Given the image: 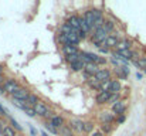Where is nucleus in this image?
I'll list each match as a JSON object with an SVG mask.
<instances>
[{"instance_id": "nucleus-1", "label": "nucleus", "mask_w": 146, "mask_h": 136, "mask_svg": "<svg viewBox=\"0 0 146 136\" xmlns=\"http://www.w3.org/2000/svg\"><path fill=\"white\" fill-rule=\"evenodd\" d=\"M106 38H108V33L105 31L104 27L95 29V33H94V36H92V43L95 44V47H98V48L104 47Z\"/></svg>"}, {"instance_id": "nucleus-2", "label": "nucleus", "mask_w": 146, "mask_h": 136, "mask_svg": "<svg viewBox=\"0 0 146 136\" xmlns=\"http://www.w3.org/2000/svg\"><path fill=\"white\" fill-rule=\"evenodd\" d=\"M19 88H20V87H19V84H17L14 80H6V82H4V85H3L4 92H9V94H14Z\"/></svg>"}, {"instance_id": "nucleus-3", "label": "nucleus", "mask_w": 146, "mask_h": 136, "mask_svg": "<svg viewBox=\"0 0 146 136\" xmlns=\"http://www.w3.org/2000/svg\"><path fill=\"white\" fill-rule=\"evenodd\" d=\"M11 96H13V99H20V101H26L27 102V99L30 96V92L26 88H19L14 94H11Z\"/></svg>"}, {"instance_id": "nucleus-4", "label": "nucleus", "mask_w": 146, "mask_h": 136, "mask_svg": "<svg viewBox=\"0 0 146 136\" xmlns=\"http://www.w3.org/2000/svg\"><path fill=\"white\" fill-rule=\"evenodd\" d=\"M95 78H97L99 82H108V81H111V71L109 70H99L98 71V74L95 75Z\"/></svg>"}, {"instance_id": "nucleus-5", "label": "nucleus", "mask_w": 146, "mask_h": 136, "mask_svg": "<svg viewBox=\"0 0 146 136\" xmlns=\"http://www.w3.org/2000/svg\"><path fill=\"white\" fill-rule=\"evenodd\" d=\"M34 111H36V113L40 115V116H50V109L44 103H41V102H38V103L34 106Z\"/></svg>"}, {"instance_id": "nucleus-6", "label": "nucleus", "mask_w": 146, "mask_h": 136, "mask_svg": "<svg viewBox=\"0 0 146 136\" xmlns=\"http://www.w3.org/2000/svg\"><path fill=\"white\" fill-rule=\"evenodd\" d=\"M111 96H112V94H111L109 91H101V92L97 95L95 99H97L98 103H105V102H109Z\"/></svg>"}, {"instance_id": "nucleus-7", "label": "nucleus", "mask_w": 146, "mask_h": 136, "mask_svg": "<svg viewBox=\"0 0 146 136\" xmlns=\"http://www.w3.org/2000/svg\"><path fill=\"white\" fill-rule=\"evenodd\" d=\"M82 19H84V20L88 23V26H90L92 30L95 29V17H94V13H92V10H88V11H85Z\"/></svg>"}, {"instance_id": "nucleus-8", "label": "nucleus", "mask_w": 146, "mask_h": 136, "mask_svg": "<svg viewBox=\"0 0 146 136\" xmlns=\"http://www.w3.org/2000/svg\"><path fill=\"white\" fill-rule=\"evenodd\" d=\"M84 126H85V123L80 119H72L70 122V129H74L77 132H84Z\"/></svg>"}, {"instance_id": "nucleus-9", "label": "nucleus", "mask_w": 146, "mask_h": 136, "mask_svg": "<svg viewBox=\"0 0 146 136\" xmlns=\"http://www.w3.org/2000/svg\"><path fill=\"white\" fill-rule=\"evenodd\" d=\"M68 24L75 30V31H81V19L77 16H71L68 20Z\"/></svg>"}, {"instance_id": "nucleus-10", "label": "nucleus", "mask_w": 146, "mask_h": 136, "mask_svg": "<svg viewBox=\"0 0 146 136\" xmlns=\"http://www.w3.org/2000/svg\"><path fill=\"white\" fill-rule=\"evenodd\" d=\"M87 74H90V75H92V77H95L98 74V65L97 64H94V62H87L85 64V70H84Z\"/></svg>"}, {"instance_id": "nucleus-11", "label": "nucleus", "mask_w": 146, "mask_h": 136, "mask_svg": "<svg viewBox=\"0 0 146 136\" xmlns=\"http://www.w3.org/2000/svg\"><path fill=\"white\" fill-rule=\"evenodd\" d=\"M118 44H119V38H118L116 36H113V34L108 36V38H106V41H105V47H106V48L118 47Z\"/></svg>"}, {"instance_id": "nucleus-12", "label": "nucleus", "mask_w": 146, "mask_h": 136, "mask_svg": "<svg viewBox=\"0 0 146 136\" xmlns=\"http://www.w3.org/2000/svg\"><path fill=\"white\" fill-rule=\"evenodd\" d=\"M62 52L65 54V57L68 55H75V54H80L77 45H64L62 47Z\"/></svg>"}, {"instance_id": "nucleus-13", "label": "nucleus", "mask_w": 146, "mask_h": 136, "mask_svg": "<svg viewBox=\"0 0 146 136\" xmlns=\"http://www.w3.org/2000/svg\"><path fill=\"white\" fill-rule=\"evenodd\" d=\"M125 103H123V101H118L116 103H113V106H112V111H113V113H116V115H121V113H123V111H125Z\"/></svg>"}, {"instance_id": "nucleus-14", "label": "nucleus", "mask_w": 146, "mask_h": 136, "mask_svg": "<svg viewBox=\"0 0 146 136\" xmlns=\"http://www.w3.org/2000/svg\"><path fill=\"white\" fill-rule=\"evenodd\" d=\"M50 122H51V123H52V125H54L57 129L64 126V119H62L60 115H54V116L51 118V121H50Z\"/></svg>"}, {"instance_id": "nucleus-15", "label": "nucleus", "mask_w": 146, "mask_h": 136, "mask_svg": "<svg viewBox=\"0 0 146 136\" xmlns=\"http://www.w3.org/2000/svg\"><path fill=\"white\" fill-rule=\"evenodd\" d=\"M116 54H119L122 58H125L126 61L128 60H132L133 57H135V54L131 51V50H121V51H116Z\"/></svg>"}, {"instance_id": "nucleus-16", "label": "nucleus", "mask_w": 146, "mask_h": 136, "mask_svg": "<svg viewBox=\"0 0 146 136\" xmlns=\"http://www.w3.org/2000/svg\"><path fill=\"white\" fill-rule=\"evenodd\" d=\"M60 30H61V34H65V36H70V34H72V33L75 31V30L68 24V23H64V24L61 26V29H60Z\"/></svg>"}, {"instance_id": "nucleus-17", "label": "nucleus", "mask_w": 146, "mask_h": 136, "mask_svg": "<svg viewBox=\"0 0 146 136\" xmlns=\"http://www.w3.org/2000/svg\"><path fill=\"white\" fill-rule=\"evenodd\" d=\"M71 70H72V71H84V70H85V62H84L82 60H80V61L71 64Z\"/></svg>"}, {"instance_id": "nucleus-18", "label": "nucleus", "mask_w": 146, "mask_h": 136, "mask_svg": "<svg viewBox=\"0 0 146 136\" xmlns=\"http://www.w3.org/2000/svg\"><path fill=\"white\" fill-rule=\"evenodd\" d=\"M119 91H121V84H119V81H111L109 92H111L112 95H115V94H118Z\"/></svg>"}, {"instance_id": "nucleus-19", "label": "nucleus", "mask_w": 146, "mask_h": 136, "mask_svg": "<svg viewBox=\"0 0 146 136\" xmlns=\"http://www.w3.org/2000/svg\"><path fill=\"white\" fill-rule=\"evenodd\" d=\"M101 119H102V122H104V123H111V122L113 121V115H112V113H109V112H102Z\"/></svg>"}, {"instance_id": "nucleus-20", "label": "nucleus", "mask_w": 146, "mask_h": 136, "mask_svg": "<svg viewBox=\"0 0 146 136\" xmlns=\"http://www.w3.org/2000/svg\"><path fill=\"white\" fill-rule=\"evenodd\" d=\"M129 47H131V43L128 41V40H122V41H119V44L116 47V51H121V50H129Z\"/></svg>"}, {"instance_id": "nucleus-21", "label": "nucleus", "mask_w": 146, "mask_h": 136, "mask_svg": "<svg viewBox=\"0 0 146 136\" xmlns=\"http://www.w3.org/2000/svg\"><path fill=\"white\" fill-rule=\"evenodd\" d=\"M13 103L17 106V108H20V109H26L27 106H29V103L26 102V101H20V99H13Z\"/></svg>"}, {"instance_id": "nucleus-22", "label": "nucleus", "mask_w": 146, "mask_h": 136, "mask_svg": "<svg viewBox=\"0 0 146 136\" xmlns=\"http://www.w3.org/2000/svg\"><path fill=\"white\" fill-rule=\"evenodd\" d=\"M44 128L48 131L50 133H54V135H57V133H58V129H57L51 122H46V123H44Z\"/></svg>"}, {"instance_id": "nucleus-23", "label": "nucleus", "mask_w": 146, "mask_h": 136, "mask_svg": "<svg viewBox=\"0 0 146 136\" xmlns=\"http://www.w3.org/2000/svg\"><path fill=\"white\" fill-rule=\"evenodd\" d=\"M27 103H29V105H33V106H36V105L38 103V98H37V95H34V94H30V96H29V99H27Z\"/></svg>"}, {"instance_id": "nucleus-24", "label": "nucleus", "mask_w": 146, "mask_h": 136, "mask_svg": "<svg viewBox=\"0 0 146 136\" xmlns=\"http://www.w3.org/2000/svg\"><path fill=\"white\" fill-rule=\"evenodd\" d=\"M1 135L3 136H16V133H14V129H11L10 126H4Z\"/></svg>"}, {"instance_id": "nucleus-25", "label": "nucleus", "mask_w": 146, "mask_h": 136, "mask_svg": "<svg viewBox=\"0 0 146 136\" xmlns=\"http://www.w3.org/2000/svg\"><path fill=\"white\" fill-rule=\"evenodd\" d=\"M102 27L105 29V31H106V33H109V31H112V30H113V27H115V26H113V23H112V21H105Z\"/></svg>"}, {"instance_id": "nucleus-26", "label": "nucleus", "mask_w": 146, "mask_h": 136, "mask_svg": "<svg viewBox=\"0 0 146 136\" xmlns=\"http://www.w3.org/2000/svg\"><path fill=\"white\" fill-rule=\"evenodd\" d=\"M24 112H26V115L27 116H30V118H34L37 113H36V111H34V108H30V106H27L26 109H24Z\"/></svg>"}, {"instance_id": "nucleus-27", "label": "nucleus", "mask_w": 146, "mask_h": 136, "mask_svg": "<svg viewBox=\"0 0 146 136\" xmlns=\"http://www.w3.org/2000/svg\"><path fill=\"white\" fill-rule=\"evenodd\" d=\"M135 64L139 67V68H142V70H146V58H139L138 61H135Z\"/></svg>"}, {"instance_id": "nucleus-28", "label": "nucleus", "mask_w": 146, "mask_h": 136, "mask_svg": "<svg viewBox=\"0 0 146 136\" xmlns=\"http://www.w3.org/2000/svg\"><path fill=\"white\" fill-rule=\"evenodd\" d=\"M92 129H94V123H91V122H85V126H84V132L90 133V132H92Z\"/></svg>"}, {"instance_id": "nucleus-29", "label": "nucleus", "mask_w": 146, "mask_h": 136, "mask_svg": "<svg viewBox=\"0 0 146 136\" xmlns=\"http://www.w3.org/2000/svg\"><path fill=\"white\" fill-rule=\"evenodd\" d=\"M60 132H61V135H62V136H72V133H71V129L64 128V126L61 128V131H60Z\"/></svg>"}, {"instance_id": "nucleus-30", "label": "nucleus", "mask_w": 146, "mask_h": 136, "mask_svg": "<svg viewBox=\"0 0 146 136\" xmlns=\"http://www.w3.org/2000/svg\"><path fill=\"white\" fill-rule=\"evenodd\" d=\"M112 131V128H111V123H102V132H105V133H109Z\"/></svg>"}, {"instance_id": "nucleus-31", "label": "nucleus", "mask_w": 146, "mask_h": 136, "mask_svg": "<svg viewBox=\"0 0 146 136\" xmlns=\"http://www.w3.org/2000/svg\"><path fill=\"white\" fill-rule=\"evenodd\" d=\"M10 121H11V125H13V126H14V128H16L17 131H21V126H20L19 123H17V121H14L13 118H10Z\"/></svg>"}, {"instance_id": "nucleus-32", "label": "nucleus", "mask_w": 146, "mask_h": 136, "mask_svg": "<svg viewBox=\"0 0 146 136\" xmlns=\"http://www.w3.org/2000/svg\"><path fill=\"white\" fill-rule=\"evenodd\" d=\"M99 51H101L102 54H108V51H109V48H106V47H101V48H99Z\"/></svg>"}, {"instance_id": "nucleus-33", "label": "nucleus", "mask_w": 146, "mask_h": 136, "mask_svg": "<svg viewBox=\"0 0 146 136\" xmlns=\"http://www.w3.org/2000/svg\"><path fill=\"white\" fill-rule=\"evenodd\" d=\"M30 131H31V133H33V136H37V131L34 129V126H33V125H30Z\"/></svg>"}, {"instance_id": "nucleus-34", "label": "nucleus", "mask_w": 146, "mask_h": 136, "mask_svg": "<svg viewBox=\"0 0 146 136\" xmlns=\"http://www.w3.org/2000/svg\"><path fill=\"white\" fill-rule=\"evenodd\" d=\"M0 113H1V115H7V111H6L1 105H0Z\"/></svg>"}, {"instance_id": "nucleus-35", "label": "nucleus", "mask_w": 146, "mask_h": 136, "mask_svg": "<svg viewBox=\"0 0 146 136\" xmlns=\"http://www.w3.org/2000/svg\"><path fill=\"white\" fill-rule=\"evenodd\" d=\"M123 121H125V116H123V115H121V116H119V119H118V123H122Z\"/></svg>"}, {"instance_id": "nucleus-36", "label": "nucleus", "mask_w": 146, "mask_h": 136, "mask_svg": "<svg viewBox=\"0 0 146 136\" xmlns=\"http://www.w3.org/2000/svg\"><path fill=\"white\" fill-rule=\"evenodd\" d=\"M91 136H104V133H102V132H94Z\"/></svg>"}, {"instance_id": "nucleus-37", "label": "nucleus", "mask_w": 146, "mask_h": 136, "mask_svg": "<svg viewBox=\"0 0 146 136\" xmlns=\"http://www.w3.org/2000/svg\"><path fill=\"white\" fill-rule=\"evenodd\" d=\"M4 82H6V81H4V78H3V75L0 74V84H3V85H4Z\"/></svg>"}, {"instance_id": "nucleus-38", "label": "nucleus", "mask_w": 146, "mask_h": 136, "mask_svg": "<svg viewBox=\"0 0 146 136\" xmlns=\"http://www.w3.org/2000/svg\"><path fill=\"white\" fill-rule=\"evenodd\" d=\"M136 78H138V80H141V78H142V74H139V72H138V74H136Z\"/></svg>"}, {"instance_id": "nucleus-39", "label": "nucleus", "mask_w": 146, "mask_h": 136, "mask_svg": "<svg viewBox=\"0 0 146 136\" xmlns=\"http://www.w3.org/2000/svg\"><path fill=\"white\" fill-rule=\"evenodd\" d=\"M3 72V65H0V74Z\"/></svg>"}, {"instance_id": "nucleus-40", "label": "nucleus", "mask_w": 146, "mask_h": 136, "mask_svg": "<svg viewBox=\"0 0 146 136\" xmlns=\"http://www.w3.org/2000/svg\"><path fill=\"white\" fill-rule=\"evenodd\" d=\"M41 136H48V135H47L46 132H43V133H41Z\"/></svg>"}, {"instance_id": "nucleus-41", "label": "nucleus", "mask_w": 146, "mask_h": 136, "mask_svg": "<svg viewBox=\"0 0 146 136\" xmlns=\"http://www.w3.org/2000/svg\"><path fill=\"white\" fill-rule=\"evenodd\" d=\"M3 92H4V91H3L1 88H0V95H3Z\"/></svg>"}, {"instance_id": "nucleus-42", "label": "nucleus", "mask_w": 146, "mask_h": 136, "mask_svg": "<svg viewBox=\"0 0 146 136\" xmlns=\"http://www.w3.org/2000/svg\"><path fill=\"white\" fill-rule=\"evenodd\" d=\"M143 71H145V74H146V70H143Z\"/></svg>"}, {"instance_id": "nucleus-43", "label": "nucleus", "mask_w": 146, "mask_h": 136, "mask_svg": "<svg viewBox=\"0 0 146 136\" xmlns=\"http://www.w3.org/2000/svg\"><path fill=\"white\" fill-rule=\"evenodd\" d=\"M72 136H74V135H72Z\"/></svg>"}]
</instances>
